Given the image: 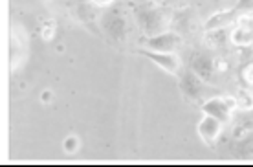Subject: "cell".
<instances>
[{
	"mask_svg": "<svg viewBox=\"0 0 253 167\" xmlns=\"http://www.w3.org/2000/svg\"><path fill=\"white\" fill-rule=\"evenodd\" d=\"M180 42H182V39L172 32H165V33H160V35H154V37L145 39L147 50L160 51V53H169V51H174L178 46H180Z\"/></svg>",
	"mask_w": 253,
	"mask_h": 167,
	"instance_id": "1",
	"label": "cell"
},
{
	"mask_svg": "<svg viewBox=\"0 0 253 167\" xmlns=\"http://www.w3.org/2000/svg\"><path fill=\"white\" fill-rule=\"evenodd\" d=\"M141 55L147 57V59H151L156 66H160L162 70L167 72V74H171V76H174V74L178 72V68H180V59H178V55L174 53V51H169V53H160V51L143 50L141 51Z\"/></svg>",
	"mask_w": 253,
	"mask_h": 167,
	"instance_id": "2",
	"label": "cell"
},
{
	"mask_svg": "<svg viewBox=\"0 0 253 167\" xmlns=\"http://www.w3.org/2000/svg\"><path fill=\"white\" fill-rule=\"evenodd\" d=\"M231 103H228L226 99H209L206 105L202 107V110L206 112L208 116H213L215 120H218L220 123H226L229 120V114H231Z\"/></svg>",
	"mask_w": 253,
	"mask_h": 167,
	"instance_id": "3",
	"label": "cell"
},
{
	"mask_svg": "<svg viewBox=\"0 0 253 167\" xmlns=\"http://www.w3.org/2000/svg\"><path fill=\"white\" fill-rule=\"evenodd\" d=\"M222 128V123L218 120H215L213 116H208V118H204V122L198 125V132L202 136L204 141H208V143H213L218 132H220Z\"/></svg>",
	"mask_w": 253,
	"mask_h": 167,
	"instance_id": "4",
	"label": "cell"
},
{
	"mask_svg": "<svg viewBox=\"0 0 253 167\" xmlns=\"http://www.w3.org/2000/svg\"><path fill=\"white\" fill-rule=\"evenodd\" d=\"M252 7H253V0H239V4L231 11L239 13V11H244V9H252Z\"/></svg>",
	"mask_w": 253,
	"mask_h": 167,
	"instance_id": "5",
	"label": "cell"
}]
</instances>
